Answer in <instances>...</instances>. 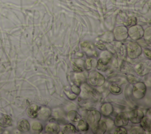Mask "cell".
<instances>
[{"mask_svg": "<svg viewBox=\"0 0 151 134\" xmlns=\"http://www.w3.org/2000/svg\"><path fill=\"white\" fill-rule=\"evenodd\" d=\"M89 81L94 86H100L104 82V78L100 73L93 71L89 75Z\"/></svg>", "mask_w": 151, "mask_h": 134, "instance_id": "cell-1", "label": "cell"}, {"mask_svg": "<svg viewBox=\"0 0 151 134\" xmlns=\"http://www.w3.org/2000/svg\"><path fill=\"white\" fill-rule=\"evenodd\" d=\"M141 53L140 47L135 44H131L129 45L128 47V54L132 58H135L137 57Z\"/></svg>", "mask_w": 151, "mask_h": 134, "instance_id": "cell-2", "label": "cell"}, {"mask_svg": "<svg viewBox=\"0 0 151 134\" xmlns=\"http://www.w3.org/2000/svg\"><path fill=\"white\" fill-rule=\"evenodd\" d=\"M100 119V115L98 112H92L88 117V120L92 125L93 129L98 124Z\"/></svg>", "mask_w": 151, "mask_h": 134, "instance_id": "cell-3", "label": "cell"}, {"mask_svg": "<svg viewBox=\"0 0 151 134\" xmlns=\"http://www.w3.org/2000/svg\"><path fill=\"white\" fill-rule=\"evenodd\" d=\"M143 117L142 112L139 110H134L130 113V120L133 123H139Z\"/></svg>", "mask_w": 151, "mask_h": 134, "instance_id": "cell-4", "label": "cell"}, {"mask_svg": "<svg viewBox=\"0 0 151 134\" xmlns=\"http://www.w3.org/2000/svg\"><path fill=\"white\" fill-rule=\"evenodd\" d=\"M128 120V117L124 113L120 114L115 120V125L117 127L124 126L127 124Z\"/></svg>", "mask_w": 151, "mask_h": 134, "instance_id": "cell-5", "label": "cell"}, {"mask_svg": "<svg viewBox=\"0 0 151 134\" xmlns=\"http://www.w3.org/2000/svg\"><path fill=\"white\" fill-rule=\"evenodd\" d=\"M38 110H39L38 106L37 104H32L29 106V107L27 110V113H28V116L30 117L35 118L38 116Z\"/></svg>", "mask_w": 151, "mask_h": 134, "instance_id": "cell-6", "label": "cell"}, {"mask_svg": "<svg viewBox=\"0 0 151 134\" xmlns=\"http://www.w3.org/2000/svg\"><path fill=\"white\" fill-rule=\"evenodd\" d=\"M145 86H144L143 83H138L134 87V90H133V93L134 94V96L137 97L138 99H139V97H140V94L139 93L140 91L141 94H145ZM142 97V96H141Z\"/></svg>", "mask_w": 151, "mask_h": 134, "instance_id": "cell-7", "label": "cell"}, {"mask_svg": "<svg viewBox=\"0 0 151 134\" xmlns=\"http://www.w3.org/2000/svg\"><path fill=\"white\" fill-rule=\"evenodd\" d=\"M45 131L50 133H58L60 131V127L56 123H50L46 126Z\"/></svg>", "mask_w": 151, "mask_h": 134, "instance_id": "cell-8", "label": "cell"}, {"mask_svg": "<svg viewBox=\"0 0 151 134\" xmlns=\"http://www.w3.org/2000/svg\"><path fill=\"white\" fill-rule=\"evenodd\" d=\"M18 129L19 130L22 132H27L30 129V125L27 120L22 119L20 120L18 123Z\"/></svg>", "mask_w": 151, "mask_h": 134, "instance_id": "cell-9", "label": "cell"}, {"mask_svg": "<svg viewBox=\"0 0 151 134\" xmlns=\"http://www.w3.org/2000/svg\"><path fill=\"white\" fill-rule=\"evenodd\" d=\"M106 125L104 122L100 121L99 122L97 125L93 129V130L95 133H104L106 130Z\"/></svg>", "mask_w": 151, "mask_h": 134, "instance_id": "cell-10", "label": "cell"}, {"mask_svg": "<svg viewBox=\"0 0 151 134\" xmlns=\"http://www.w3.org/2000/svg\"><path fill=\"white\" fill-rule=\"evenodd\" d=\"M12 124V119L8 115H4L0 119V126L6 128L10 126Z\"/></svg>", "mask_w": 151, "mask_h": 134, "instance_id": "cell-11", "label": "cell"}, {"mask_svg": "<svg viewBox=\"0 0 151 134\" xmlns=\"http://www.w3.org/2000/svg\"><path fill=\"white\" fill-rule=\"evenodd\" d=\"M141 125L142 128L148 132H150V118L146 116L143 117L142 119L141 120Z\"/></svg>", "mask_w": 151, "mask_h": 134, "instance_id": "cell-12", "label": "cell"}, {"mask_svg": "<svg viewBox=\"0 0 151 134\" xmlns=\"http://www.w3.org/2000/svg\"><path fill=\"white\" fill-rule=\"evenodd\" d=\"M50 114V111L47 108H41L40 111L38 110V115L40 117V119H45L48 117L49 115Z\"/></svg>", "mask_w": 151, "mask_h": 134, "instance_id": "cell-13", "label": "cell"}, {"mask_svg": "<svg viewBox=\"0 0 151 134\" xmlns=\"http://www.w3.org/2000/svg\"><path fill=\"white\" fill-rule=\"evenodd\" d=\"M76 132V129L71 124H68L65 125L63 129V133H74Z\"/></svg>", "mask_w": 151, "mask_h": 134, "instance_id": "cell-14", "label": "cell"}, {"mask_svg": "<svg viewBox=\"0 0 151 134\" xmlns=\"http://www.w3.org/2000/svg\"><path fill=\"white\" fill-rule=\"evenodd\" d=\"M32 129L36 132H40L42 130V125L37 122H35L32 124Z\"/></svg>", "mask_w": 151, "mask_h": 134, "instance_id": "cell-15", "label": "cell"}, {"mask_svg": "<svg viewBox=\"0 0 151 134\" xmlns=\"http://www.w3.org/2000/svg\"><path fill=\"white\" fill-rule=\"evenodd\" d=\"M111 110H112L111 106L110 105V104H105L102 106V108H101L103 113L105 115H108L110 113H111Z\"/></svg>", "mask_w": 151, "mask_h": 134, "instance_id": "cell-16", "label": "cell"}, {"mask_svg": "<svg viewBox=\"0 0 151 134\" xmlns=\"http://www.w3.org/2000/svg\"><path fill=\"white\" fill-rule=\"evenodd\" d=\"M68 117L70 120H72L73 122H74L76 121H77L79 119V116L76 113V112H74V111L70 112L68 115Z\"/></svg>", "mask_w": 151, "mask_h": 134, "instance_id": "cell-17", "label": "cell"}, {"mask_svg": "<svg viewBox=\"0 0 151 134\" xmlns=\"http://www.w3.org/2000/svg\"><path fill=\"white\" fill-rule=\"evenodd\" d=\"M78 128L80 130L86 131L88 129V124L83 120H81L78 124Z\"/></svg>", "mask_w": 151, "mask_h": 134, "instance_id": "cell-18", "label": "cell"}, {"mask_svg": "<svg viewBox=\"0 0 151 134\" xmlns=\"http://www.w3.org/2000/svg\"><path fill=\"white\" fill-rule=\"evenodd\" d=\"M111 90L114 94H119V93L120 91V88L117 86L112 85L111 86Z\"/></svg>", "mask_w": 151, "mask_h": 134, "instance_id": "cell-19", "label": "cell"}, {"mask_svg": "<svg viewBox=\"0 0 151 134\" xmlns=\"http://www.w3.org/2000/svg\"><path fill=\"white\" fill-rule=\"evenodd\" d=\"M114 133H127V132L125 128L119 126L116 129Z\"/></svg>", "mask_w": 151, "mask_h": 134, "instance_id": "cell-20", "label": "cell"}, {"mask_svg": "<svg viewBox=\"0 0 151 134\" xmlns=\"http://www.w3.org/2000/svg\"><path fill=\"white\" fill-rule=\"evenodd\" d=\"M130 133H143V132L142 128L139 127H136L132 129Z\"/></svg>", "mask_w": 151, "mask_h": 134, "instance_id": "cell-21", "label": "cell"}, {"mask_svg": "<svg viewBox=\"0 0 151 134\" xmlns=\"http://www.w3.org/2000/svg\"><path fill=\"white\" fill-rule=\"evenodd\" d=\"M145 54H146V55H147L149 58H150V51H149V50H145Z\"/></svg>", "mask_w": 151, "mask_h": 134, "instance_id": "cell-22", "label": "cell"}, {"mask_svg": "<svg viewBox=\"0 0 151 134\" xmlns=\"http://www.w3.org/2000/svg\"><path fill=\"white\" fill-rule=\"evenodd\" d=\"M141 65H142V68L143 69V68H143V64H141ZM141 68H137V71H139V70H139V69H141ZM145 69H147V67H146V68H145ZM145 71V70H142V71L141 72L140 75H144V73H143V71Z\"/></svg>", "mask_w": 151, "mask_h": 134, "instance_id": "cell-23", "label": "cell"}]
</instances>
